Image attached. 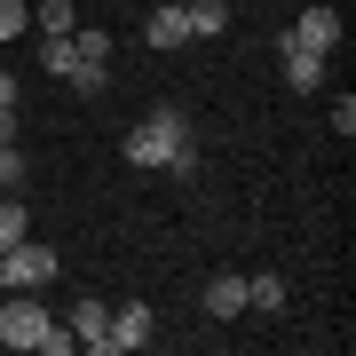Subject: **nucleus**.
<instances>
[{
	"instance_id": "nucleus-7",
	"label": "nucleus",
	"mask_w": 356,
	"mask_h": 356,
	"mask_svg": "<svg viewBox=\"0 0 356 356\" xmlns=\"http://www.w3.org/2000/svg\"><path fill=\"white\" fill-rule=\"evenodd\" d=\"M277 56H285V88H301V95H309V88L325 79V56H317V48H301V40H285V32H277Z\"/></svg>"
},
{
	"instance_id": "nucleus-18",
	"label": "nucleus",
	"mask_w": 356,
	"mask_h": 356,
	"mask_svg": "<svg viewBox=\"0 0 356 356\" xmlns=\"http://www.w3.org/2000/svg\"><path fill=\"white\" fill-rule=\"evenodd\" d=\"M24 135V103H0V143H16Z\"/></svg>"
},
{
	"instance_id": "nucleus-16",
	"label": "nucleus",
	"mask_w": 356,
	"mask_h": 356,
	"mask_svg": "<svg viewBox=\"0 0 356 356\" xmlns=\"http://www.w3.org/2000/svg\"><path fill=\"white\" fill-rule=\"evenodd\" d=\"M24 16H32L24 0H0V40H16V32H24Z\"/></svg>"
},
{
	"instance_id": "nucleus-17",
	"label": "nucleus",
	"mask_w": 356,
	"mask_h": 356,
	"mask_svg": "<svg viewBox=\"0 0 356 356\" xmlns=\"http://www.w3.org/2000/svg\"><path fill=\"white\" fill-rule=\"evenodd\" d=\"M72 348H79V341H72L64 325H48V332H40V356H72Z\"/></svg>"
},
{
	"instance_id": "nucleus-12",
	"label": "nucleus",
	"mask_w": 356,
	"mask_h": 356,
	"mask_svg": "<svg viewBox=\"0 0 356 356\" xmlns=\"http://www.w3.org/2000/svg\"><path fill=\"white\" fill-rule=\"evenodd\" d=\"M40 72L72 79V32H40Z\"/></svg>"
},
{
	"instance_id": "nucleus-8",
	"label": "nucleus",
	"mask_w": 356,
	"mask_h": 356,
	"mask_svg": "<svg viewBox=\"0 0 356 356\" xmlns=\"http://www.w3.org/2000/svg\"><path fill=\"white\" fill-rule=\"evenodd\" d=\"M182 24H191V40H222L229 32V0H182Z\"/></svg>"
},
{
	"instance_id": "nucleus-11",
	"label": "nucleus",
	"mask_w": 356,
	"mask_h": 356,
	"mask_svg": "<svg viewBox=\"0 0 356 356\" xmlns=\"http://www.w3.org/2000/svg\"><path fill=\"white\" fill-rule=\"evenodd\" d=\"M245 309H269V317L285 309V277H277V269H261V277H245Z\"/></svg>"
},
{
	"instance_id": "nucleus-2",
	"label": "nucleus",
	"mask_w": 356,
	"mask_h": 356,
	"mask_svg": "<svg viewBox=\"0 0 356 356\" xmlns=\"http://www.w3.org/2000/svg\"><path fill=\"white\" fill-rule=\"evenodd\" d=\"M56 269H64V261H56L40 238H16L8 254H0V285H16V293H48V285H56Z\"/></svg>"
},
{
	"instance_id": "nucleus-6",
	"label": "nucleus",
	"mask_w": 356,
	"mask_h": 356,
	"mask_svg": "<svg viewBox=\"0 0 356 356\" xmlns=\"http://www.w3.org/2000/svg\"><path fill=\"white\" fill-rule=\"evenodd\" d=\"M182 40H191V24H182V0H159V8H151V24H143V48L166 56V48H182Z\"/></svg>"
},
{
	"instance_id": "nucleus-5",
	"label": "nucleus",
	"mask_w": 356,
	"mask_h": 356,
	"mask_svg": "<svg viewBox=\"0 0 356 356\" xmlns=\"http://www.w3.org/2000/svg\"><path fill=\"white\" fill-rule=\"evenodd\" d=\"M285 40H301V48L332 56V48H341V16H332V8H301V16H293V32H285Z\"/></svg>"
},
{
	"instance_id": "nucleus-3",
	"label": "nucleus",
	"mask_w": 356,
	"mask_h": 356,
	"mask_svg": "<svg viewBox=\"0 0 356 356\" xmlns=\"http://www.w3.org/2000/svg\"><path fill=\"white\" fill-rule=\"evenodd\" d=\"M48 325H56V317L40 309V293H8V301H0V341H8V348H40Z\"/></svg>"
},
{
	"instance_id": "nucleus-4",
	"label": "nucleus",
	"mask_w": 356,
	"mask_h": 356,
	"mask_svg": "<svg viewBox=\"0 0 356 356\" xmlns=\"http://www.w3.org/2000/svg\"><path fill=\"white\" fill-rule=\"evenodd\" d=\"M143 341H151V309L127 301V309H111V325H103V348H95V356H127V348H143Z\"/></svg>"
},
{
	"instance_id": "nucleus-13",
	"label": "nucleus",
	"mask_w": 356,
	"mask_h": 356,
	"mask_svg": "<svg viewBox=\"0 0 356 356\" xmlns=\"http://www.w3.org/2000/svg\"><path fill=\"white\" fill-rule=\"evenodd\" d=\"M24 238V191H0V254Z\"/></svg>"
},
{
	"instance_id": "nucleus-15",
	"label": "nucleus",
	"mask_w": 356,
	"mask_h": 356,
	"mask_svg": "<svg viewBox=\"0 0 356 356\" xmlns=\"http://www.w3.org/2000/svg\"><path fill=\"white\" fill-rule=\"evenodd\" d=\"M24 175H32L24 151H16V143H0V191H24Z\"/></svg>"
},
{
	"instance_id": "nucleus-14",
	"label": "nucleus",
	"mask_w": 356,
	"mask_h": 356,
	"mask_svg": "<svg viewBox=\"0 0 356 356\" xmlns=\"http://www.w3.org/2000/svg\"><path fill=\"white\" fill-rule=\"evenodd\" d=\"M32 24H40V32H72V24H79V0H40Z\"/></svg>"
},
{
	"instance_id": "nucleus-1",
	"label": "nucleus",
	"mask_w": 356,
	"mask_h": 356,
	"mask_svg": "<svg viewBox=\"0 0 356 356\" xmlns=\"http://www.w3.org/2000/svg\"><path fill=\"white\" fill-rule=\"evenodd\" d=\"M127 166H143V175H175V182H191L198 175V151H191V111L182 103H151V111L127 127Z\"/></svg>"
},
{
	"instance_id": "nucleus-10",
	"label": "nucleus",
	"mask_w": 356,
	"mask_h": 356,
	"mask_svg": "<svg viewBox=\"0 0 356 356\" xmlns=\"http://www.w3.org/2000/svg\"><path fill=\"white\" fill-rule=\"evenodd\" d=\"M103 325H111L103 301H79V309H72V341H79V348H103Z\"/></svg>"
},
{
	"instance_id": "nucleus-19",
	"label": "nucleus",
	"mask_w": 356,
	"mask_h": 356,
	"mask_svg": "<svg viewBox=\"0 0 356 356\" xmlns=\"http://www.w3.org/2000/svg\"><path fill=\"white\" fill-rule=\"evenodd\" d=\"M0 103H24V95H16V79H8V72H0Z\"/></svg>"
},
{
	"instance_id": "nucleus-9",
	"label": "nucleus",
	"mask_w": 356,
	"mask_h": 356,
	"mask_svg": "<svg viewBox=\"0 0 356 356\" xmlns=\"http://www.w3.org/2000/svg\"><path fill=\"white\" fill-rule=\"evenodd\" d=\"M206 309H214V317H245V277H238V269H214V285H206Z\"/></svg>"
}]
</instances>
